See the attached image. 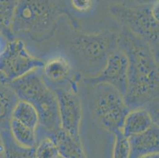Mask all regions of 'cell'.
I'll list each match as a JSON object with an SVG mask.
<instances>
[{"mask_svg": "<svg viewBox=\"0 0 159 158\" xmlns=\"http://www.w3.org/2000/svg\"><path fill=\"white\" fill-rule=\"evenodd\" d=\"M117 45L128 61L127 105L130 110L144 108L158 97V66L152 48L128 32L118 35Z\"/></svg>", "mask_w": 159, "mask_h": 158, "instance_id": "obj_1", "label": "cell"}, {"mask_svg": "<svg viewBox=\"0 0 159 158\" xmlns=\"http://www.w3.org/2000/svg\"><path fill=\"white\" fill-rule=\"evenodd\" d=\"M18 100L27 101L37 110L40 124L52 134L60 129L58 101L54 90L44 81L40 70L10 82Z\"/></svg>", "mask_w": 159, "mask_h": 158, "instance_id": "obj_2", "label": "cell"}, {"mask_svg": "<svg viewBox=\"0 0 159 158\" xmlns=\"http://www.w3.org/2000/svg\"><path fill=\"white\" fill-rule=\"evenodd\" d=\"M117 37L118 35L108 33H79L70 37L68 47L81 65L97 75L108 56L118 47Z\"/></svg>", "mask_w": 159, "mask_h": 158, "instance_id": "obj_3", "label": "cell"}, {"mask_svg": "<svg viewBox=\"0 0 159 158\" xmlns=\"http://www.w3.org/2000/svg\"><path fill=\"white\" fill-rule=\"evenodd\" d=\"M90 97L93 118L112 134L120 131L124 118L130 111L124 97L116 88L105 83L95 84Z\"/></svg>", "mask_w": 159, "mask_h": 158, "instance_id": "obj_4", "label": "cell"}, {"mask_svg": "<svg viewBox=\"0 0 159 158\" xmlns=\"http://www.w3.org/2000/svg\"><path fill=\"white\" fill-rule=\"evenodd\" d=\"M42 2H27L13 18L11 33L14 38L25 37L40 41L50 36L53 17L51 10Z\"/></svg>", "mask_w": 159, "mask_h": 158, "instance_id": "obj_5", "label": "cell"}, {"mask_svg": "<svg viewBox=\"0 0 159 158\" xmlns=\"http://www.w3.org/2000/svg\"><path fill=\"white\" fill-rule=\"evenodd\" d=\"M43 65L44 61L31 54L22 40L14 38L6 43L0 52V78L10 83Z\"/></svg>", "mask_w": 159, "mask_h": 158, "instance_id": "obj_6", "label": "cell"}, {"mask_svg": "<svg viewBox=\"0 0 159 158\" xmlns=\"http://www.w3.org/2000/svg\"><path fill=\"white\" fill-rule=\"evenodd\" d=\"M54 92L57 97L60 129L78 141H81L82 109L77 89H56Z\"/></svg>", "mask_w": 159, "mask_h": 158, "instance_id": "obj_7", "label": "cell"}, {"mask_svg": "<svg viewBox=\"0 0 159 158\" xmlns=\"http://www.w3.org/2000/svg\"><path fill=\"white\" fill-rule=\"evenodd\" d=\"M128 69L127 56L120 47H117L108 56L102 70L95 76L85 78V81L92 85H110L125 97L128 89Z\"/></svg>", "mask_w": 159, "mask_h": 158, "instance_id": "obj_8", "label": "cell"}, {"mask_svg": "<svg viewBox=\"0 0 159 158\" xmlns=\"http://www.w3.org/2000/svg\"><path fill=\"white\" fill-rule=\"evenodd\" d=\"M40 72L53 90L77 89V76L72 62L63 55H56L44 61Z\"/></svg>", "mask_w": 159, "mask_h": 158, "instance_id": "obj_9", "label": "cell"}, {"mask_svg": "<svg viewBox=\"0 0 159 158\" xmlns=\"http://www.w3.org/2000/svg\"><path fill=\"white\" fill-rule=\"evenodd\" d=\"M157 124L151 112L145 108L131 109L124 118L120 132L126 138L133 137L144 132Z\"/></svg>", "mask_w": 159, "mask_h": 158, "instance_id": "obj_10", "label": "cell"}, {"mask_svg": "<svg viewBox=\"0 0 159 158\" xmlns=\"http://www.w3.org/2000/svg\"><path fill=\"white\" fill-rule=\"evenodd\" d=\"M128 139L131 146L130 158H138L144 155L158 153V125L154 124L144 132Z\"/></svg>", "mask_w": 159, "mask_h": 158, "instance_id": "obj_11", "label": "cell"}, {"mask_svg": "<svg viewBox=\"0 0 159 158\" xmlns=\"http://www.w3.org/2000/svg\"><path fill=\"white\" fill-rule=\"evenodd\" d=\"M53 139L62 158H87L82 146V141H78L61 129L53 134Z\"/></svg>", "mask_w": 159, "mask_h": 158, "instance_id": "obj_12", "label": "cell"}, {"mask_svg": "<svg viewBox=\"0 0 159 158\" xmlns=\"http://www.w3.org/2000/svg\"><path fill=\"white\" fill-rule=\"evenodd\" d=\"M18 98L9 83L0 79V127H9L13 109Z\"/></svg>", "mask_w": 159, "mask_h": 158, "instance_id": "obj_13", "label": "cell"}, {"mask_svg": "<svg viewBox=\"0 0 159 158\" xmlns=\"http://www.w3.org/2000/svg\"><path fill=\"white\" fill-rule=\"evenodd\" d=\"M9 130L14 141L24 149H34L37 143V130H33L19 122L11 119Z\"/></svg>", "mask_w": 159, "mask_h": 158, "instance_id": "obj_14", "label": "cell"}, {"mask_svg": "<svg viewBox=\"0 0 159 158\" xmlns=\"http://www.w3.org/2000/svg\"><path fill=\"white\" fill-rule=\"evenodd\" d=\"M11 119L35 130H37L40 125V119L36 108L31 104L22 100H18L15 104Z\"/></svg>", "mask_w": 159, "mask_h": 158, "instance_id": "obj_15", "label": "cell"}, {"mask_svg": "<svg viewBox=\"0 0 159 158\" xmlns=\"http://www.w3.org/2000/svg\"><path fill=\"white\" fill-rule=\"evenodd\" d=\"M60 154L52 137H45L34 148V158H59Z\"/></svg>", "mask_w": 159, "mask_h": 158, "instance_id": "obj_16", "label": "cell"}, {"mask_svg": "<svg viewBox=\"0 0 159 158\" xmlns=\"http://www.w3.org/2000/svg\"><path fill=\"white\" fill-rule=\"evenodd\" d=\"M112 158H130L131 156V146L129 139L123 135L120 131L115 133Z\"/></svg>", "mask_w": 159, "mask_h": 158, "instance_id": "obj_17", "label": "cell"}, {"mask_svg": "<svg viewBox=\"0 0 159 158\" xmlns=\"http://www.w3.org/2000/svg\"><path fill=\"white\" fill-rule=\"evenodd\" d=\"M74 8L80 12H86L89 11L93 5L92 0H71Z\"/></svg>", "mask_w": 159, "mask_h": 158, "instance_id": "obj_18", "label": "cell"}, {"mask_svg": "<svg viewBox=\"0 0 159 158\" xmlns=\"http://www.w3.org/2000/svg\"><path fill=\"white\" fill-rule=\"evenodd\" d=\"M10 158H34V149H24L11 153L9 155Z\"/></svg>", "mask_w": 159, "mask_h": 158, "instance_id": "obj_19", "label": "cell"}, {"mask_svg": "<svg viewBox=\"0 0 159 158\" xmlns=\"http://www.w3.org/2000/svg\"><path fill=\"white\" fill-rule=\"evenodd\" d=\"M6 153V146L4 145V141L2 139V136L0 132V157H2Z\"/></svg>", "mask_w": 159, "mask_h": 158, "instance_id": "obj_20", "label": "cell"}, {"mask_svg": "<svg viewBox=\"0 0 159 158\" xmlns=\"http://www.w3.org/2000/svg\"><path fill=\"white\" fill-rule=\"evenodd\" d=\"M138 158H159V156H158V153H151V154L144 155V156H139V157Z\"/></svg>", "mask_w": 159, "mask_h": 158, "instance_id": "obj_21", "label": "cell"}]
</instances>
